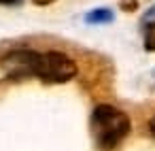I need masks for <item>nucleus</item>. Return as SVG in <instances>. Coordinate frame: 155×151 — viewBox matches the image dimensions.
<instances>
[{
    "label": "nucleus",
    "instance_id": "8",
    "mask_svg": "<svg viewBox=\"0 0 155 151\" xmlns=\"http://www.w3.org/2000/svg\"><path fill=\"white\" fill-rule=\"evenodd\" d=\"M34 2H36V5H51L53 0H34Z\"/></svg>",
    "mask_w": 155,
    "mask_h": 151
},
{
    "label": "nucleus",
    "instance_id": "1",
    "mask_svg": "<svg viewBox=\"0 0 155 151\" xmlns=\"http://www.w3.org/2000/svg\"><path fill=\"white\" fill-rule=\"evenodd\" d=\"M2 68L9 77H38L47 83H66L77 75V64L60 51H11Z\"/></svg>",
    "mask_w": 155,
    "mask_h": 151
},
{
    "label": "nucleus",
    "instance_id": "6",
    "mask_svg": "<svg viewBox=\"0 0 155 151\" xmlns=\"http://www.w3.org/2000/svg\"><path fill=\"white\" fill-rule=\"evenodd\" d=\"M21 0H0V5H7V7H11V5H19Z\"/></svg>",
    "mask_w": 155,
    "mask_h": 151
},
{
    "label": "nucleus",
    "instance_id": "4",
    "mask_svg": "<svg viewBox=\"0 0 155 151\" xmlns=\"http://www.w3.org/2000/svg\"><path fill=\"white\" fill-rule=\"evenodd\" d=\"M113 19V13L108 11V9H98V11H91L89 15H87V22L89 24H106V22H110Z\"/></svg>",
    "mask_w": 155,
    "mask_h": 151
},
{
    "label": "nucleus",
    "instance_id": "3",
    "mask_svg": "<svg viewBox=\"0 0 155 151\" xmlns=\"http://www.w3.org/2000/svg\"><path fill=\"white\" fill-rule=\"evenodd\" d=\"M144 47H147V51H155V17H153V11H149V15L144 17Z\"/></svg>",
    "mask_w": 155,
    "mask_h": 151
},
{
    "label": "nucleus",
    "instance_id": "5",
    "mask_svg": "<svg viewBox=\"0 0 155 151\" xmlns=\"http://www.w3.org/2000/svg\"><path fill=\"white\" fill-rule=\"evenodd\" d=\"M121 9L123 11H136L138 5H136V0H121Z\"/></svg>",
    "mask_w": 155,
    "mask_h": 151
},
{
    "label": "nucleus",
    "instance_id": "2",
    "mask_svg": "<svg viewBox=\"0 0 155 151\" xmlns=\"http://www.w3.org/2000/svg\"><path fill=\"white\" fill-rule=\"evenodd\" d=\"M130 132V117L110 106V104H98L91 113V134L100 149L110 151L115 149Z\"/></svg>",
    "mask_w": 155,
    "mask_h": 151
},
{
    "label": "nucleus",
    "instance_id": "7",
    "mask_svg": "<svg viewBox=\"0 0 155 151\" xmlns=\"http://www.w3.org/2000/svg\"><path fill=\"white\" fill-rule=\"evenodd\" d=\"M149 128H151V134H153V136H155V117H153V119H151V121H149Z\"/></svg>",
    "mask_w": 155,
    "mask_h": 151
}]
</instances>
